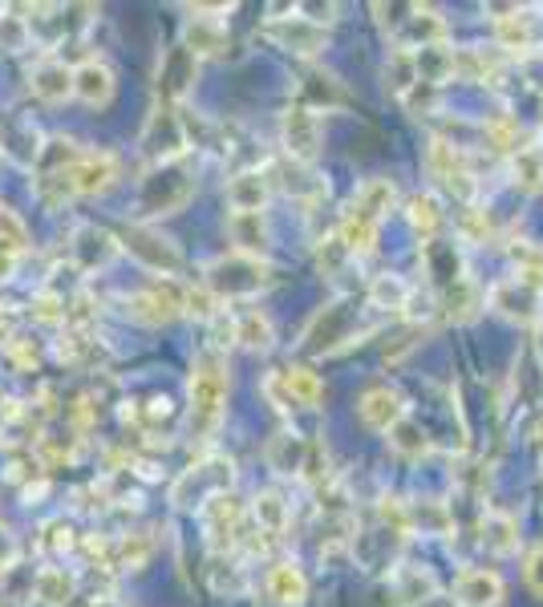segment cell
Returning a JSON list of instances; mask_svg holds the SVG:
<instances>
[{
	"mask_svg": "<svg viewBox=\"0 0 543 607\" xmlns=\"http://www.w3.org/2000/svg\"><path fill=\"white\" fill-rule=\"evenodd\" d=\"M345 101V89L341 82L333 74H325V69H304L301 77V101L296 106H304V110H333V106H341Z\"/></svg>",
	"mask_w": 543,
	"mask_h": 607,
	"instance_id": "44dd1931",
	"label": "cell"
},
{
	"mask_svg": "<svg viewBox=\"0 0 543 607\" xmlns=\"http://www.w3.org/2000/svg\"><path fill=\"white\" fill-rule=\"evenodd\" d=\"M231 243L240 248V256H260L268 248L264 215H231Z\"/></svg>",
	"mask_w": 543,
	"mask_h": 607,
	"instance_id": "d6a6232c",
	"label": "cell"
},
{
	"mask_svg": "<svg viewBox=\"0 0 543 607\" xmlns=\"http://www.w3.org/2000/svg\"><path fill=\"white\" fill-rule=\"evenodd\" d=\"M272 174H280L276 183L284 186L289 195L301 198V203H313V198L329 195V183H321L316 174H308V166H304V162H280Z\"/></svg>",
	"mask_w": 543,
	"mask_h": 607,
	"instance_id": "484cf974",
	"label": "cell"
},
{
	"mask_svg": "<svg viewBox=\"0 0 543 607\" xmlns=\"http://www.w3.org/2000/svg\"><path fill=\"white\" fill-rule=\"evenodd\" d=\"M491 308L499 312V316H507V321L528 324L540 316V292L531 284H523L519 275H511V280L491 288Z\"/></svg>",
	"mask_w": 543,
	"mask_h": 607,
	"instance_id": "8fae6325",
	"label": "cell"
},
{
	"mask_svg": "<svg viewBox=\"0 0 543 607\" xmlns=\"http://www.w3.org/2000/svg\"><path fill=\"white\" fill-rule=\"evenodd\" d=\"M329 333V340H325V353H337V348L354 345V333H349V304L345 300H337V304H329L325 312H316V321L308 324V333H304V340H308V348L316 353V345H321V336Z\"/></svg>",
	"mask_w": 543,
	"mask_h": 607,
	"instance_id": "ac0fdd59",
	"label": "cell"
},
{
	"mask_svg": "<svg viewBox=\"0 0 543 607\" xmlns=\"http://www.w3.org/2000/svg\"><path fill=\"white\" fill-rule=\"evenodd\" d=\"M284 150L292 154V162H308L321 154V118H316L313 110H304V106H292L289 113H284Z\"/></svg>",
	"mask_w": 543,
	"mask_h": 607,
	"instance_id": "9c48e42d",
	"label": "cell"
},
{
	"mask_svg": "<svg viewBox=\"0 0 543 607\" xmlns=\"http://www.w3.org/2000/svg\"><path fill=\"white\" fill-rule=\"evenodd\" d=\"M127 251L142 263V268H151V272L163 275V280L183 268V251H178V243L175 239H166L163 231H154V227H142V224L130 227Z\"/></svg>",
	"mask_w": 543,
	"mask_h": 607,
	"instance_id": "5b68a950",
	"label": "cell"
},
{
	"mask_svg": "<svg viewBox=\"0 0 543 607\" xmlns=\"http://www.w3.org/2000/svg\"><path fill=\"white\" fill-rule=\"evenodd\" d=\"M224 195H228L231 215H264L268 195H272V178H268L264 171H240L231 174Z\"/></svg>",
	"mask_w": 543,
	"mask_h": 607,
	"instance_id": "7c38bea8",
	"label": "cell"
},
{
	"mask_svg": "<svg viewBox=\"0 0 543 607\" xmlns=\"http://www.w3.org/2000/svg\"><path fill=\"white\" fill-rule=\"evenodd\" d=\"M523 575H528V587L535 595H543V546H531L528 559H523Z\"/></svg>",
	"mask_w": 543,
	"mask_h": 607,
	"instance_id": "ee69618b",
	"label": "cell"
},
{
	"mask_svg": "<svg viewBox=\"0 0 543 607\" xmlns=\"http://www.w3.org/2000/svg\"><path fill=\"white\" fill-rule=\"evenodd\" d=\"M29 89L37 94L45 106H57V101L74 98V69L57 57H41L33 69H29Z\"/></svg>",
	"mask_w": 543,
	"mask_h": 607,
	"instance_id": "5bb4252c",
	"label": "cell"
},
{
	"mask_svg": "<svg viewBox=\"0 0 543 607\" xmlns=\"http://www.w3.org/2000/svg\"><path fill=\"white\" fill-rule=\"evenodd\" d=\"M231 336H236L243 348H252V353H268V348H272V321H268L260 308L240 312L236 324H231Z\"/></svg>",
	"mask_w": 543,
	"mask_h": 607,
	"instance_id": "1f68e13d",
	"label": "cell"
},
{
	"mask_svg": "<svg viewBox=\"0 0 543 607\" xmlns=\"http://www.w3.org/2000/svg\"><path fill=\"white\" fill-rule=\"evenodd\" d=\"M146 555H151V539H142V534L122 539V563H127V567H139Z\"/></svg>",
	"mask_w": 543,
	"mask_h": 607,
	"instance_id": "f6af8a7d",
	"label": "cell"
},
{
	"mask_svg": "<svg viewBox=\"0 0 543 607\" xmlns=\"http://www.w3.org/2000/svg\"><path fill=\"white\" fill-rule=\"evenodd\" d=\"M369 300H373V308H405L410 304V284L402 275H378L369 284Z\"/></svg>",
	"mask_w": 543,
	"mask_h": 607,
	"instance_id": "8d00e7d4",
	"label": "cell"
},
{
	"mask_svg": "<svg viewBox=\"0 0 543 607\" xmlns=\"http://www.w3.org/2000/svg\"><path fill=\"white\" fill-rule=\"evenodd\" d=\"M268 595L280 607H301L308 599V579L301 575L296 563H276V567L268 571Z\"/></svg>",
	"mask_w": 543,
	"mask_h": 607,
	"instance_id": "603a6c76",
	"label": "cell"
},
{
	"mask_svg": "<svg viewBox=\"0 0 543 607\" xmlns=\"http://www.w3.org/2000/svg\"><path fill=\"white\" fill-rule=\"evenodd\" d=\"M199 519H203V531H207V539H211V546H215V555H224L228 546H236L240 527H243V510L236 498L231 495L207 498L199 507Z\"/></svg>",
	"mask_w": 543,
	"mask_h": 607,
	"instance_id": "ba28073f",
	"label": "cell"
},
{
	"mask_svg": "<svg viewBox=\"0 0 543 607\" xmlns=\"http://www.w3.org/2000/svg\"><path fill=\"white\" fill-rule=\"evenodd\" d=\"M94 607H118L115 599H94Z\"/></svg>",
	"mask_w": 543,
	"mask_h": 607,
	"instance_id": "bcb514c9",
	"label": "cell"
},
{
	"mask_svg": "<svg viewBox=\"0 0 543 607\" xmlns=\"http://www.w3.org/2000/svg\"><path fill=\"white\" fill-rule=\"evenodd\" d=\"M426 171L438 178V186H446L458 198H475V174L467 166V154L446 142V138H430L426 147Z\"/></svg>",
	"mask_w": 543,
	"mask_h": 607,
	"instance_id": "277c9868",
	"label": "cell"
},
{
	"mask_svg": "<svg viewBox=\"0 0 543 607\" xmlns=\"http://www.w3.org/2000/svg\"><path fill=\"white\" fill-rule=\"evenodd\" d=\"M211 587L219 595H240L243 592V575L236 563H224V555L211 559Z\"/></svg>",
	"mask_w": 543,
	"mask_h": 607,
	"instance_id": "60d3db41",
	"label": "cell"
},
{
	"mask_svg": "<svg viewBox=\"0 0 543 607\" xmlns=\"http://www.w3.org/2000/svg\"><path fill=\"white\" fill-rule=\"evenodd\" d=\"M515 183L523 186V191H535V186L543 183L540 150H519V154H515Z\"/></svg>",
	"mask_w": 543,
	"mask_h": 607,
	"instance_id": "b9f144b4",
	"label": "cell"
},
{
	"mask_svg": "<svg viewBox=\"0 0 543 607\" xmlns=\"http://www.w3.org/2000/svg\"><path fill=\"white\" fill-rule=\"evenodd\" d=\"M195 74H199V62H195L183 45H175V50L163 57V65H159V94H163L166 101L178 98V94H187Z\"/></svg>",
	"mask_w": 543,
	"mask_h": 607,
	"instance_id": "ffe728a7",
	"label": "cell"
},
{
	"mask_svg": "<svg viewBox=\"0 0 543 607\" xmlns=\"http://www.w3.org/2000/svg\"><path fill=\"white\" fill-rule=\"evenodd\" d=\"M393 198H398V191H393L390 178H369V183L357 186V195L345 215H354V219H361L369 227H381V219L393 212Z\"/></svg>",
	"mask_w": 543,
	"mask_h": 607,
	"instance_id": "2e32d148",
	"label": "cell"
},
{
	"mask_svg": "<svg viewBox=\"0 0 543 607\" xmlns=\"http://www.w3.org/2000/svg\"><path fill=\"white\" fill-rule=\"evenodd\" d=\"M118 256V243L106 231H98V227H77L74 231V260L86 268V272H94V268H101V263H110Z\"/></svg>",
	"mask_w": 543,
	"mask_h": 607,
	"instance_id": "7402d4cb",
	"label": "cell"
},
{
	"mask_svg": "<svg viewBox=\"0 0 543 607\" xmlns=\"http://www.w3.org/2000/svg\"><path fill=\"white\" fill-rule=\"evenodd\" d=\"M531 17L528 13H507V17H495V45L499 50H511V53H531Z\"/></svg>",
	"mask_w": 543,
	"mask_h": 607,
	"instance_id": "f1b7e54d",
	"label": "cell"
},
{
	"mask_svg": "<svg viewBox=\"0 0 543 607\" xmlns=\"http://www.w3.org/2000/svg\"><path fill=\"white\" fill-rule=\"evenodd\" d=\"M252 519H256V531L260 534H284L292 522V510L276 490H264V495H256Z\"/></svg>",
	"mask_w": 543,
	"mask_h": 607,
	"instance_id": "f546056e",
	"label": "cell"
},
{
	"mask_svg": "<svg viewBox=\"0 0 543 607\" xmlns=\"http://www.w3.org/2000/svg\"><path fill=\"white\" fill-rule=\"evenodd\" d=\"M191 174L178 166V162H166V166H159V171L142 183V198L139 207L142 215H171V212H183L191 198Z\"/></svg>",
	"mask_w": 543,
	"mask_h": 607,
	"instance_id": "3957f363",
	"label": "cell"
},
{
	"mask_svg": "<svg viewBox=\"0 0 543 607\" xmlns=\"http://www.w3.org/2000/svg\"><path fill=\"white\" fill-rule=\"evenodd\" d=\"M183 50L199 62V57H219L228 50V25L219 17H195L183 29Z\"/></svg>",
	"mask_w": 543,
	"mask_h": 607,
	"instance_id": "d6986e66",
	"label": "cell"
},
{
	"mask_svg": "<svg viewBox=\"0 0 543 607\" xmlns=\"http://www.w3.org/2000/svg\"><path fill=\"white\" fill-rule=\"evenodd\" d=\"M316 263H321V272L325 275H341L349 263H354V256H349V248L341 243V236H329L316 243Z\"/></svg>",
	"mask_w": 543,
	"mask_h": 607,
	"instance_id": "f35d334b",
	"label": "cell"
},
{
	"mask_svg": "<svg viewBox=\"0 0 543 607\" xmlns=\"http://www.w3.org/2000/svg\"><path fill=\"white\" fill-rule=\"evenodd\" d=\"M33 595L50 607L69 604V599H74V575L65 567H41L37 575H33Z\"/></svg>",
	"mask_w": 543,
	"mask_h": 607,
	"instance_id": "4dcf8cb0",
	"label": "cell"
},
{
	"mask_svg": "<svg viewBox=\"0 0 543 607\" xmlns=\"http://www.w3.org/2000/svg\"><path fill=\"white\" fill-rule=\"evenodd\" d=\"M25 224L13 212H0V280L17 272V263L25 256Z\"/></svg>",
	"mask_w": 543,
	"mask_h": 607,
	"instance_id": "d4e9b609",
	"label": "cell"
},
{
	"mask_svg": "<svg viewBox=\"0 0 543 607\" xmlns=\"http://www.w3.org/2000/svg\"><path fill=\"white\" fill-rule=\"evenodd\" d=\"M118 178V159L110 150H94V154H82V159L69 166V186L74 195H101L110 191Z\"/></svg>",
	"mask_w": 543,
	"mask_h": 607,
	"instance_id": "30bf717a",
	"label": "cell"
},
{
	"mask_svg": "<svg viewBox=\"0 0 543 607\" xmlns=\"http://www.w3.org/2000/svg\"><path fill=\"white\" fill-rule=\"evenodd\" d=\"M357 413H361V422H366L369 430L390 434L393 425L405 422V401L402 393H393V389H369V393L357 401Z\"/></svg>",
	"mask_w": 543,
	"mask_h": 607,
	"instance_id": "e0dca14e",
	"label": "cell"
},
{
	"mask_svg": "<svg viewBox=\"0 0 543 607\" xmlns=\"http://www.w3.org/2000/svg\"><path fill=\"white\" fill-rule=\"evenodd\" d=\"M390 446L398 449L402 458H426V454H430V437H426V430H422V425L405 418V422H398L390 430Z\"/></svg>",
	"mask_w": 543,
	"mask_h": 607,
	"instance_id": "d590c367",
	"label": "cell"
},
{
	"mask_svg": "<svg viewBox=\"0 0 543 607\" xmlns=\"http://www.w3.org/2000/svg\"><path fill=\"white\" fill-rule=\"evenodd\" d=\"M482 546L495 551V555H511L519 551V522L503 510H487V519H482Z\"/></svg>",
	"mask_w": 543,
	"mask_h": 607,
	"instance_id": "83f0119b",
	"label": "cell"
},
{
	"mask_svg": "<svg viewBox=\"0 0 543 607\" xmlns=\"http://www.w3.org/2000/svg\"><path fill=\"white\" fill-rule=\"evenodd\" d=\"M74 94L86 106L101 110V106H110L115 101V69L101 62V57H89L74 69Z\"/></svg>",
	"mask_w": 543,
	"mask_h": 607,
	"instance_id": "9a60e30c",
	"label": "cell"
},
{
	"mask_svg": "<svg viewBox=\"0 0 543 607\" xmlns=\"http://www.w3.org/2000/svg\"><path fill=\"white\" fill-rule=\"evenodd\" d=\"M268 284V263L260 256H224L207 268V292L215 300H243L256 296Z\"/></svg>",
	"mask_w": 543,
	"mask_h": 607,
	"instance_id": "7a4b0ae2",
	"label": "cell"
},
{
	"mask_svg": "<svg viewBox=\"0 0 543 607\" xmlns=\"http://www.w3.org/2000/svg\"><path fill=\"white\" fill-rule=\"evenodd\" d=\"M458 607H499L503 604V579L487 567H467L455 579Z\"/></svg>",
	"mask_w": 543,
	"mask_h": 607,
	"instance_id": "4fadbf2b",
	"label": "cell"
},
{
	"mask_svg": "<svg viewBox=\"0 0 543 607\" xmlns=\"http://www.w3.org/2000/svg\"><path fill=\"white\" fill-rule=\"evenodd\" d=\"M410 224H414V231H422V236H434V227L443 224V212H438V198L434 195H414L410 198Z\"/></svg>",
	"mask_w": 543,
	"mask_h": 607,
	"instance_id": "ab89813d",
	"label": "cell"
},
{
	"mask_svg": "<svg viewBox=\"0 0 543 607\" xmlns=\"http://www.w3.org/2000/svg\"><path fill=\"white\" fill-rule=\"evenodd\" d=\"M393 592H398V599L410 607H426L430 599H434V592H438V579L430 575L426 567H398L393 571Z\"/></svg>",
	"mask_w": 543,
	"mask_h": 607,
	"instance_id": "cb8c5ba5",
	"label": "cell"
},
{
	"mask_svg": "<svg viewBox=\"0 0 543 607\" xmlns=\"http://www.w3.org/2000/svg\"><path fill=\"white\" fill-rule=\"evenodd\" d=\"M224 405H228V360L215 348H203L191 369V437L211 442V434L224 422Z\"/></svg>",
	"mask_w": 543,
	"mask_h": 607,
	"instance_id": "6da1fadb",
	"label": "cell"
},
{
	"mask_svg": "<svg viewBox=\"0 0 543 607\" xmlns=\"http://www.w3.org/2000/svg\"><path fill=\"white\" fill-rule=\"evenodd\" d=\"M187 126H183V113L175 110H154L146 130H142V150L151 154L154 162H175L183 150H187Z\"/></svg>",
	"mask_w": 543,
	"mask_h": 607,
	"instance_id": "8992f818",
	"label": "cell"
},
{
	"mask_svg": "<svg viewBox=\"0 0 543 607\" xmlns=\"http://www.w3.org/2000/svg\"><path fill=\"white\" fill-rule=\"evenodd\" d=\"M304 454H308V442L296 434H276L268 442L264 458L276 474H301L304 470Z\"/></svg>",
	"mask_w": 543,
	"mask_h": 607,
	"instance_id": "4316f807",
	"label": "cell"
},
{
	"mask_svg": "<svg viewBox=\"0 0 543 607\" xmlns=\"http://www.w3.org/2000/svg\"><path fill=\"white\" fill-rule=\"evenodd\" d=\"M385 86H390V94H398V98H405L410 89L417 86V65H414V50H398L390 53V62H385Z\"/></svg>",
	"mask_w": 543,
	"mask_h": 607,
	"instance_id": "836d02e7",
	"label": "cell"
},
{
	"mask_svg": "<svg viewBox=\"0 0 543 607\" xmlns=\"http://www.w3.org/2000/svg\"><path fill=\"white\" fill-rule=\"evenodd\" d=\"M519 74H523V82H528L535 94H543V50H531L519 57Z\"/></svg>",
	"mask_w": 543,
	"mask_h": 607,
	"instance_id": "7bdbcfd3",
	"label": "cell"
},
{
	"mask_svg": "<svg viewBox=\"0 0 543 607\" xmlns=\"http://www.w3.org/2000/svg\"><path fill=\"white\" fill-rule=\"evenodd\" d=\"M264 37L276 41L280 50L301 53V57H316V53H325V45H329L325 25H313L308 17H276V21L264 25Z\"/></svg>",
	"mask_w": 543,
	"mask_h": 607,
	"instance_id": "52a82bcc",
	"label": "cell"
},
{
	"mask_svg": "<svg viewBox=\"0 0 543 607\" xmlns=\"http://www.w3.org/2000/svg\"><path fill=\"white\" fill-rule=\"evenodd\" d=\"M284 372V384H289L292 401H296V410L301 405H316L321 397H325V384H321V377H316L313 369H301V365H292V369H280Z\"/></svg>",
	"mask_w": 543,
	"mask_h": 607,
	"instance_id": "e575fe53",
	"label": "cell"
},
{
	"mask_svg": "<svg viewBox=\"0 0 543 607\" xmlns=\"http://www.w3.org/2000/svg\"><path fill=\"white\" fill-rule=\"evenodd\" d=\"M511 260H515L519 268V280L531 284L535 292H543V248H535V243H515V248H511Z\"/></svg>",
	"mask_w": 543,
	"mask_h": 607,
	"instance_id": "74e56055",
	"label": "cell"
}]
</instances>
